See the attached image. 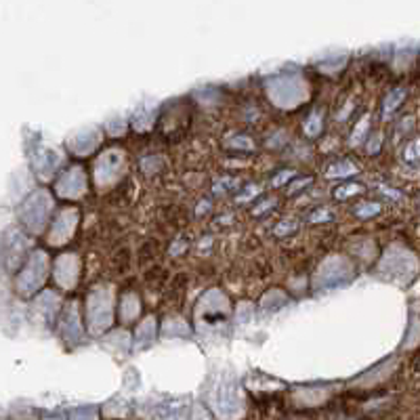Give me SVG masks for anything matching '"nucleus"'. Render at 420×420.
I'll return each mask as SVG.
<instances>
[{"label": "nucleus", "instance_id": "obj_1", "mask_svg": "<svg viewBox=\"0 0 420 420\" xmlns=\"http://www.w3.org/2000/svg\"><path fill=\"white\" fill-rule=\"evenodd\" d=\"M404 97H406V90H404V88H395L393 93H389V97L385 99V111H387V114L393 111V109L404 101Z\"/></svg>", "mask_w": 420, "mask_h": 420}, {"label": "nucleus", "instance_id": "obj_2", "mask_svg": "<svg viewBox=\"0 0 420 420\" xmlns=\"http://www.w3.org/2000/svg\"><path fill=\"white\" fill-rule=\"evenodd\" d=\"M404 160H406V162H410V164L419 162L420 160V139H414V141H410V143L406 145V149H404Z\"/></svg>", "mask_w": 420, "mask_h": 420}, {"label": "nucleus", "instance_id": "obj_3", "mask_svg": "<svg viewBox=\"0 0 420 420\" xmlns=\"http://www.w3.org/2000/svg\"><path fill=\"white\" fill-rule=\"evenodd\" d=\"M377 212H381V204H364V206H358V208H355V215H358V217H372V215H377Z\"/></svg>", "mask_w": 420, "mask_h": 420}, {"label": "nucleus", "instance_id": "obj_4", "mask_svg": "<svg viewBox=\"0 0 420 420\" xmlns=\"http://www.w3.org/2000/svg\"><path fill=\"white\" fill-rule=\"evenodd\" d=\"M355 191H360V187H351V185H345V187H341V189H337V191H334V198L343 200L345 196H349V194H355Z\"/></svg>", "mask_w": 420, "mask_h": 420}, {"label": "nucleus", "instance_id": "obj_5", "mask_svg": "<svg viewBox=\"0 0 420 420\" xmlns=\"http://www.w3.org/2000/svg\"><path fill=\"white\" fill-rule=\"evenodd\" d=\"M328 219H332V215H330L328 210H322L320 215L313 212V217H311V221H328Z\"/></svg>", "mask_w": 420, "mask_h": 420}, {"label": "nucleus", "instance_id": "obj_6", "mask_svg": "<svg viewBox=\"0 0 420 420\" xmlns=\"http://www.w3.org/2000/svg\"><path fill=\"white\" fill-rule=\"evenodd\" d=\"M381 191H383V194H387V196H391L393 200H404V196H402L400 191H393V189H389V187H383Z\"/></svg>", "mask_w": 420, "mask_h": 420}, {"label": "nucleus", "instance_id": "obj_7", "mask_svg": "<svg viewBox=\"0 0 420 420\" xmlns=\"http://www.w3.org/2000/svg\"><path fill=\"white\" fill-rule=\"evenodd\" d=\"M294 227H297V223H288V225L282 223V225L278 227V236H280V231H288V229H294Z\"/></svg>", "mask_w": 420, "mask_h": 420}]
</instances>
